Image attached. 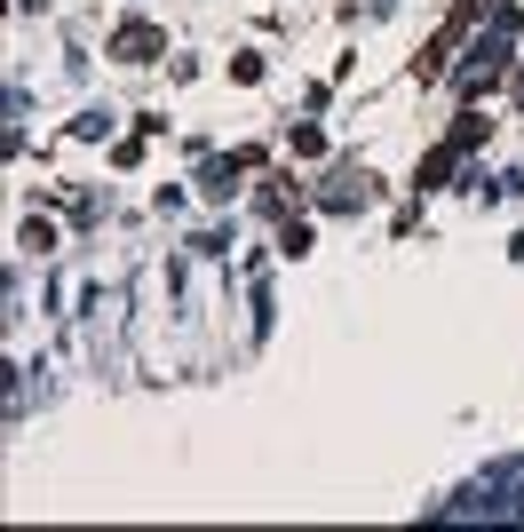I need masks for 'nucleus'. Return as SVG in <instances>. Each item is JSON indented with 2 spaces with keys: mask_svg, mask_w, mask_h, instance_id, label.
<instances>
[{
  "mask_svg": "<svg viewBox=\"0 0 524 532\" xmlns=\"http://www.w3.org/2000/svg\"><path fill=\"white\" fill-rule=\"evenodd\" d=\"M151 48H159V40H151L143 24H127V32H119V56H135V64H143V56H151Z\"/></svg>",
  "mask_w": 524,
  "mask_h": 532,
  "instance_id": "1",
  "label": "nucleus"
}]
</instances>
